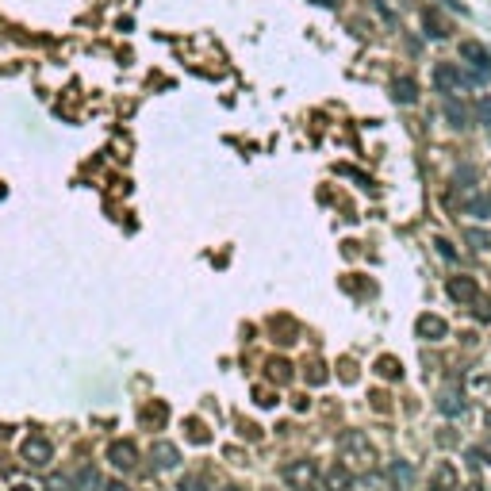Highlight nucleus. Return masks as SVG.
Segmentation results:
<instances>
[{"label":"nucleus","instance_id":"1","mask_svg":"<svg viewBox=\"0 0 491 491\" xmlns=\"http://www.w3.org/2000/svg\"><path fill=\"white\" fill-rule=\"evenodd\" d=\"M338 449H342V465L349 472H353V468L361 472V468L376 465V449H373V441H368L365 430H346L342 441H338Z\"/></svg>","mask_w":491,"mask_h":491},{"label":"nucleus","instance_id":"2","mask_svg":"<svg viewBox=\"0 0 491 491\" xmlns=\"http://www.w3.org/2000/svg\"><path fill=\"white\" fill-rule=\"evenodd\" d=\"M280 480H285L292 491H323V476H319L315 460H307V457L285 460V468H280Z\"/></svg>","mask_w":491,"mask_h":491},{"label":"nucleus","instance_id":"3","mask_svg":"<svg viewBox=\"0 0 491 491\" xmlns=\"http://www.w3.org/2000/svg\"><path fill=\"white\" fill-rule=\"evenodd\" d=\"M20 460L27 468H46L54 460V446L46 434H27V438L20 441Z\"/></svg>","mask_w":491,"mask_h":491},{"label":"nucleus","instance_id":"4","mask_svg":"<svg viewBox=\"0 0 491 491\" xmlns=\"http://www.w3.org/2000/svg\"><path fill=\"white\" fill-rule=\"evenodd\" d=\"M108 465L111 468H119V472H131L138 465V449H135V441H127V438H119V441H111L108 446Z\"/></svg>","mask_w":491,"mask_h":491},{"label":"nucleus","instance_id":"5","mask_svg":"<svg viewBox=\"0 0 491 491\" xmlns=\"http://www.w3.org/2000/svg\"><path fill=\"white\" fill-rule=\"evenodd\" d=\"M434 84H438L441 92H460L468 84V77L453 62H438V65H434Z\"/></svg>","mask_w":491,"mask_h":491},{"label":"nucleus","instance_id":"6","mask_svg":"<svg viewBox=\"0 0 491 491\" xmlns=\"http://www.w3.org/2000/svg\"><path fill=\"white\" fill-rule=\"evenodd\" d=\"M457 54H460V62H468V65H472V70H480V73H487V70H491V54H487V46H484V43H476V39H460Z\"/></svg>","mask_w":491,"mask_h":491},{"label":"nucleus","instance_id":"7","mask_svg":"<svg viewBox=\"0 0 491 491\" xmlns=\"http://www.w3.org/2000/svg\"><path fill=\"white\" fill-rule=\"evenodd\" d=\"M414 334L426 338V342H446V338H449V323L441 315H419V319H414Z\"/></svg>","mask_w":491,"mask_h":491},{"label":"nucleus","instance_id":"8","mask_svg":"<svg viewBox=\"0 0 491 491\" xmlns=\"http://www.w3.org/2000/svg\"><path fill=\"white\" fill-rule=\"evenodd\" d=\"M384 480H388L395 491H414V468L407 460H392V465L384 468Z\"/></svg>","mask_w":491,"mask_h":491},{"label":"nucleus","instance_id":"9","mask_svg":"<svg viewBox=\"0 0 491 491\" xmlns=\"http://www.w3.org/2000/svg\"><path fill=\"white\" fill-rule=\"evenodd\" d=\"M446 292L457 299V304H476V299H480V288H476V280H472V277H449Z\"/></svg>","mask_w":491,"mask_h":491},{"label":"nucleus","instance_id":"10","mask_svg":"<svg viewBox=\"0 0 491 491\" xmlns=\"http://www.w3.org/2000/svg\"><path fill=\"white\" fill-rule=\"evenodd\" d=\"M150 457H154V465L162 468V472H173L177 465H181V449H177L173 441H154Z\"/></svg>","mask_w":491,"mask_h":491},{"label":"nucleus","instance_id":"11","mask_svg":"<svg viewBox=\"0 0 491 491\" xmlns=\"http://www.w3.org/2000/svg\"><path fill=\"white\" fill-rule=\"evenodd\" d=\"M438 411L446 414V419H460V414H465V395L457 388H441L438 392Z\"/></svg>","mask_w":491,"mask_h":491},{"label":"nucleus","instance_id":"12","mask_svg":"<svg viewBox=\"0 0 491 491\" xmlns=\"http://www.w3.org/2000/svg\"><path fill=\"white\" fill-rule=\"evenodd\" d=\"M323 487H326V491H353V472H349L346 465H334V468H326V476H323Z\"/></svg>","mask_w":491,"mask_h":491},{"label":"nucleus","instance_id":"13","mask_svg":"<svg viewBox=\"0 0 491 491\" xmlns=\"http://www.w3.org/2000/svg\"><path fill=\"white\" fill-rule=\"evenodd\" d=\"M177 491H211V472H184L177 480Z\"/></svg>","mask_w":491,"mask_h":491},{"label":"nucleus","instance_id":"14","mask_svg":"<svg viewBox=\"0 0 491 491\" xmlns=\"http://www.w3.org/2000/svg\"><path fill=\"white\" fill-rule=\"evenodd\" d=\"M392 96H395V104H414L419 100V84H414L411 77H395L392 81Z\"/></svg>","mask_w":491,"mask_h":491},{"label":"nucleus","instance_id":"15","mask_svg":"<svg viewBox=\"0 0 491 491\" xmlns=\"http://www.w3.org/2000/svg\"><path fill=\"white\" fill-rule=\"evenodd\" d=\"M446 119L453 123V127H460V131H465V127H468V108L449 96V100H446Z\"/></svg>","mask_w":491,"mask_h":491},{"label":"nucleus","instance_id":"16","mask_svg":"<svg viewBox=\"0 0 491 491\" xmlns=\"http://www.w3.org/2000/svg\"><path fill=\"white\" fill-rule=\"evenodd\" d=\"M376 373H380L384 380H399V376H403V365L395 361V357H380V361H376Z\"/></svg>","mask_w":491,"mask_h":491},{"label":"nucleus","instance_id":"17","mask_svg":"<svg viewBox=\"0 0 491 491\" xmlns=\"http://www.w3.org/2000/svg\"><path fill=\"white\" fill-rule=\"evenodd\" d=\"M434 480H438L441 491L457 487V472H453V465H438V468H434Z\"/></svg>","mask_w":491,"mask_h":491},{"label":"nucleus","instance_id":"18","mask_svg":"<svg viewBox=\"0 0 491 491\" xmlns=\"http://www.w3.org/2000/svg\"><path fill=\"white\" fill-rule=\"evenodd\" d=\"M269 380L272 384H288L292 380V365L288 361H269Z\"/></svg>","mask_w":491,"mask_h":491},{"label":"nucleus","instance_id":"19","mask_svg":"<svg viewBox=\"0 0 491 491\" xmlns=\"http://www.w3.org/2000/svg\"><path fill=\"white\" fill-rule=\"evenodd\" d=\"M465 457L472 460V465H491V438H487V441H480L476 449H468Z\"/></svg>","mask_w":491,"mask_h":491},{"label":"nucleus","instance_id":"20","mask_svg":"<svg viewBox=\"0 0 491 491\" xmlns=\"http://www.w3.org/2000/svg\"><path fill=\"white\" fill-rule=\"evenodd\" d=\"M465 238L472 242V250H487V246H491V234H487V231H480V226H468Z\"/></svg>","mask_w":491,"mask_h":491},{"label":"nucleus","instance_id":"21","mask_svg":"<svg viewBox=\"0 0 491 491\" xmlns=\"http://www.w3.org/2000/svg\"><path fill=\"white\" fill-rule=\"evenodd\" d=\"M188 438H192L196 446H207V441H211V434L204 430V422H196V419H192V422H188Z\"/></svg>","mask_w":491,"mask_h":491},{"label":"nucleus","instance_id":"22","mask_svg":"<svg viewBox=\"0 0 491 491\" xmlns=\"http://www.w3.org/2000/svg\"><path fill=\"white\" fill-rule=\"evenodd\" d=\"M426 27H430V35H434V39H446V35H449V31H446V23H441L438 16L430 12V8H426Z\"/></svg>","mask_w":491,"mask_h":491},{"label":"nucleus","instance_id":"23","mask_svg":"<svg viewBox=\"0 0 491 491\" xmlns=\"http://www.w3.org/2000/svg\"><path fill=\"white\" fill-rule=\"evenodd\" d=\"M46 491H73V484H70V476H62V472H54V476L46 480Z\"/></svg>","mask_w":491,"mask_h":491},{"label":"nucleus","instance_id":"24","mask_svg":"<svg viewBox=\"0 0 491 491\" xmlns=\"http://www.w3.org/2000/svg\"><path fill=\"white\" fill-rule=\"evenodd\" d=\"M143 419H146V422H165V407H162V403H154V407L143 411Z\"/></svg>","mask_w":491,"mask_h":491},{"label":"nucleus","instance_id":"25","mask_svg":"<svg viewBox=\"0 0 491 491\" xmlns=\"http://www.w3.org/2000/svg\"><path fill=\"white\" fill-rule=\"evenodd\" d=\"M476 116L484 119V123H491V96H480L476 100Z\"/></svg>","mask_w":491,"mask_h":491},{"label":"nucleus","instance_id":"26","mask_svg":"<svg viewBox=\"0 0 491 491\" xmlns=\"http://www.w3.org/2000/svg\"><path fill=\"white\" fill-rule=\"evenodd\" d=\"M434 246H438V253H441L446 261H457V250H453V246H449L446 238H434Z\"/></svg>","mask_w":491,"mask_h":491},{"label":"nucleus","instance_id":"27","mask_svg":"<svg viewBox=\"0 0 491 491\" xmlns=\"http://www.w3.org/2000/svg\"><path fill=\"white\" fill-rule=\"evenodd\" d=\"M307 380H311V384H326V368H323V365H311Z\"/></svg>","mask_w":491,"mask_h":491},{"label":"nucleus","instance_id":"28","mask_svg":"<svg viewBox=\"0 0 491 491\" xmlns=\"http://www.w3.org/2000/svg\"><path fill=\"white\" fill-rule=\"evenodd\" d=\"M253 399H258V407H272V403H277L265 388H258V392H253Z\"/></svg>","mask_w":491,"mask_h":491},{"label":"nucleus","instance_id":"29","mask_svg":"<svg viewBox=\"0 0 491 491\" xmlns=\"http://www.w3.org/2000/svg\"><path fill=\"white\" fill-rule=\"evenodd\" d=\"M476 315H480V319H491V304H484V299H476Z\"/></svg>","mask_w":491,"mask_h":491},{"label":"nucleus","instance_id":"30","mask_svg":"<svg viewBox=\"0 0 491 491\" xmlns=\"http://www.w3.org/2000/svg\"><path fill=\"white\" fill-rule=\"evenodd\" d=\"M104 491H131V487L123 484V480H111V484H104Z\"/></svg>","mask_w":491,"mask_h":491},{"label":"nucleus","instance_id":"31","mask_svg":"<svg viewBox=\"0 0 491 491\" xmlns=\"http://www.w3.org/2000/svg\"><path fill=\"white\" fill-rule=\"evenodd\" d=\"M465 491H487V487H484V484H468Z\"/></svg>","mask_w":491,"mask_h":491},{"label":"nucleus","instance_id":"32","mask_svg":"<svg viewBox=\"0 0 491 491\" xmlns=\"http://www.w3.org/2000/svg\"><path fill=\"white\" fill-rule=\"evenodd\" d=\"M12 491H35V487H31V484H16Z\"/></svg>","mask_w":491,"mask_h":491},{"label":"nucleus","instance_id":"33","mask_svg":"<svg viewBox=\"0 0 491 491\" xmlns=\"http://www.w3.org/2000/svg\"><path fill=\"white\" fill-rule=\"evenodd\" d=\"M223 491H242V487H234V484H231V487H223Z\"/></svg>","mask_w":491,"mask_h":491},{"label":"nucleus","instance_id":"34","mask_svg":"<svg viewBox=\"0 0 491 491\" xmlns=\"http://www.w3.org/2000/svg\"><path fill=\"white\" fill-rule=\"evenodd\" d=\"M484 127H487V138H491V123H484Z\"/></svg>","mask_w":491,"mask_h":491},{"label":"nucleus","instance_id":"35","mask_svg":"<svg viewBox=\"0 0 491 491\" xmlns=\"http://www.w3.org/2000/svg\"><path fill=\"white\" fill-rule=\"evenodd\" d=\"M487 430H491V411H487Z\"/></svg>","mask_w":491,"mask_h":491},{"label":"nucleus","instance_id":"36","mask_svg":"<svg viewBox=\"0 0 491 491\" xmlns=\"http://www.w3.org/2000/svg\"><path fill=\"white\" fill-rule=\"evenodd\" d=\"M430 491H441V487H430Z\"/></svg>","mask_w":491,"mask_h":491},{"label":"nucleus","instance_id":"37","mask_svg":"<svg viewBox=\"0 0 491 491\" xmlns=\"http://www.w3.org/2000/svg\"><path fill=\"white\" fill-rule=\"evenodd\" d=\"M265 491H277V487H265Z\"/></svg>","mask_w":491,"mask_h":491}]
</instances>
